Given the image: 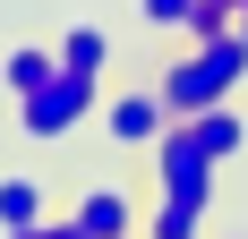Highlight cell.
<instances>
[{
    "mask_svg": "<svg viewBox=\"0 0 248 239\" xmlns=\"http://www.w3.org/2000/svg\"><path fill=\"white\" fill-rule=\"evenodd\" d=\"M240 77H248V34L240 26H223V34H205V43H188L180 60H163V111L171 120H188V111H205V103H231L240 94Z\"/></svg>",
    "mask_w": 248,
    "mask_h": 239,
    "instance_id": "cell-1",
    "label": "cell"
},
{
    "mask_svg": "<svg viewBox=\"0 0 248 239\" xmlns=\"http://www.w3.org/2000/svg\"><path fill=\"white\" fill-rule=\"evenodd\" d=\"M86 111H103V77H86V69H51L34 94H17L26 137H69V128H86Z\"/></svg>",
    "mask_w": 248,
    "mask_h": 239,
    "instance_id": "cell-2",
    "label": "cell"
},
{
    "mask_svg": "<svg viewBox=\"0 0 248 239\" xmlns=\"http://www.w3.org/2000/svg\"><path fill=\"white\" fill-rule=\"evenodd\" d=\"M214 154L197 145V128L188 120H171L163 137H154V188H188V196H214Z\"/></svg>",
    "mask_w": 248,
    "mask_h": 239,
    "instance_id": "cell-3",
    "label": "cell"
},
{
    "mask_svg": "<svg viewBox=\"0 0 248 239\" xmlns=\"http://www.w3.org/2000/svg\"><path fill=\"white\" fill-rule=\"evenodd\" d=\"M163 128H171L163 86H137V94H111V103H103V137H111V145H154Z\"/></svg>",
    "mask_w": 248,
    "mask_h": 239,
    "instance_id": "cell-4",
    "label": "cell"
},
{
    "mask_svg": "<svg viewBox=\"0 0 248 239\" xmlns=\"http://www.w3.org/2000/svg\"><path fill=\"white\" fill-rule=\"evenodd\" d=\"M69 222H77L86 239H137V196L111 188V179H94V188L69 205Z\"/></svg>",
    "mask_w": 248,
    "mask_h": 239,
    "instance_id": "cell-5",
    "label": "cell"
},
{
    "mask_svg": "<svg viewBox=\"0 0 248 239\" xmlns=\"http://www.w3.org/2000/svg\"><path fill=\"white\" fill-rule=\"evenodd\" d=\"M205 214H214V196L163 188V196H154V222H146V239H205Z\"/></svg>",
    "mask_w": 248,
    "mask_h": 239,
    "instance_id": "cell-6",
    "label": "cell"
},
{
    "mask_svg": "<svg viewBox=\"0 0 248 239\" xmlns=\"http://www.w3.org/2000/svg\"><path fill=\"white\" fill-rule=\"evenodd\" d=\"M188 128H197V145L214 154V163H231V154L248 145V120L231 111V103H205V111H188Z\"/></svg>",
    "mask_w": 248,
    "mask_h": 239,
    "instance_id": "cell-7",
    "label": "cell"
},
{
    "mask_svg": "<svg viewBox=\"0 0 248 239\" xmlns=\"http://www.w3.org/2000/svg\"><path fill=\"white\" fill-rule=\"evenodd\" d=\"M43 179H26V171H9L0 179V231H26V222H43Z\"/></svg>",
    "mask_w": 248,
    "mask_h": 239,
    "instance_id": "cell-8",
    "label": "cell"
},
{
    "mask_svg": "<svg viewBox=\"0 0 248 239\" xmlns=\"http://www.w3.org/2000/svg\"><path fill=\"white\" fill-rule=\"evenodd\" d=\"M51 69H60V51H43V43H17V51H9V69H0V77H9V94H34V86H43Z\"/></svg>",
    "mask_w": 248,
    "mask_h": 239,
    "instance_id": "cell-9",
    "label": "cell"
},
{
    "mask_svg": "<svg viewBox=\"0 0 248 239\" xmlns=\"http://www.w3.org/2000/svg\"><path fill=\"white\" fill-rule=\"evenodd\" d=\"M103 60H111L103 26H69V34H60V69H86V77H103Z\"/></svg>",
    "mask_w": 248,
    "mask_h": 239,
    "instance_id": "cell-10",
    "label": "cell"
},
{
    "mask_svg": "<svg viewBox=\"0 0 248 239\" xmlns=\"http://www.w3.org/2000/svg\"><path fill=\"white\" fill-rule=\"evenodd\" d=\"M188 9H197V0H137V17L163 26V34H188Z\"/></svg>",
    "mask_w": 248,
    "mask_h": 239,
    "instance_id": "cell-11",
    "label": "cell"
},
{
    "mask_svg": "<svg viewBox=\"0 0 248 239\" xmlns=\"http://www.w3.org/2000/svg\"><path fill=\"white\" fill-rule=\"evenodd\" d=\"M9 239H86V231H77L69 214H43V222H26V231H9Z\"/></svg>",
    "mask_w": 248,
    "mask_h": 239,
    "instance_id": "cell-12",
    "label": "cell"
},
{
    "mask_svg": "<svg viewBox=\"0 0 248 239\" xmlns=\"http://www.w3.org/2000/svg\"><path fill=\"white\" fill-rule=\"evenodd\" d=\"M231 26H240V34H248V0H240V17H231Z\"/></svg>",
    "mask_w": 248,
    "mask_h": 239,
    "instance_id": "cell-13",
    "label": "cell"
}]
</instances>
